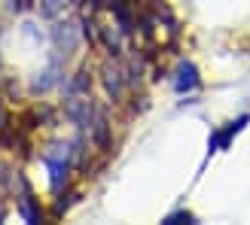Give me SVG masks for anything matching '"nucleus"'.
Listing matches in <instances>:
<instances>
[{
	"label": "nucleus",
	"instance_id": "obj_1",
	"mask_svg": "<svg viewBox=\"0 0 250 225\" xmlns=\"http://www.w3.org/2000/svg\"><path fill=\"white\" fill-rule=\"evenodd\" d=\"M198 79H195V67L192 64H180V79H177V89L186 92V89H195Z\"/></svg>",
	"mask_w": 250,
	"mask_h": 225
}]
</instances>
